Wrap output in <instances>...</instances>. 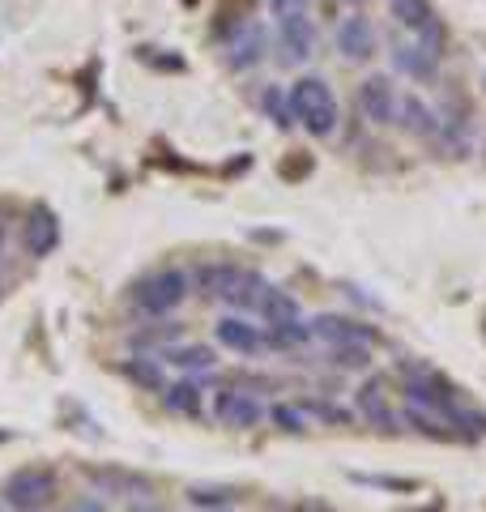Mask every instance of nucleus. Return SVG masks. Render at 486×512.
I'll list each match as a JSON object with an SVG mask.
<instances>
[{
	"instance_id": "1",
	"label": "nucleus",
	"mask_w": 486,
	"mask_h": 512,
	"mask_svg": "<svg viewBox=\"0 0 486 512\" xmlns=\"http://www.w3.org/2000/svg\"><path fill=\"white\" fill-rule=\"evenodd\" d=\"M286 103H290L295 124H303L312 137H333L337 133L342 111H337V94H333V86L324 82V77L307 73V77H299V82H290Z\"/></svg>"
},
{
	"instance_id": "2",
	"label": "nucleus",
	"mask_w": 486,
	"mask_h": 512,
	"mask_svg": "<svg viewBox=\"0 0 486 512\" xmlns=\"http://www.w3.org/2000/svg\"><path fill=\"white\" fill-rule=\"evenodd\" d=\"M188 291H192V278L184 274V269L167 265V269H154L150 278H141L128 299H133V308L141 316H167L188 299Z\"/></svg>"
},
{
	"instance_id": "3",
	"label": "nucleus",
	"mask_w": 486,
	"mask_h": 512,
	"mask_svg": "<svg viewBox=\"0 0 486 512\" xmlns=\"http://www.w3.org/2000/svg\"><path fill=\"white\" fill-rule=\"evenodd\" d=\"M56 500V470L52 466H22L0 483V504L9 512H43Z\"/></svg>"
},
{
	"instance_id": "4",
	"label": "nucleus",
	"mask_w": 486,
	"mask_h": 512,
	"mask_svg": "<svg viewBox=\"0 0 486 512\" xmlns=\"http://www.w3.org/2000/svg\"><path fill=\"white\" fill-rule=\"evenodd\" d=\"M261 286H265L261 274L239 269V265H209L201 274V291L222 299V303H231V308H252L256 295H261Z\"/></svg>"
},
{
	"instance_id": "5",
	"label": "nucleus",
	"mask_w": 486,
	"mask_h": 512,
	"mask_svg": "<svg viewBox=\"0 0 486 512\" xmlns=\"http://www.w3.org/2000/svg\"><path fill=\"white\" fill-rule=\"evenodd\" d=\"M214 338H218V346H222V350H231V355H248V359L269 355V350H273L269 329H256L252 320H248V316H239V312L218 316Z\"/></svg>"
},
{
	"instance_id": "6",
	"label": "nucleus",
	"mask_w": 486,
	"mask_h": 512,
	"mask_svg": "<svg viewBox=\"0 0 486 512\" xmlns=\"http://www.w3.org/2000/svg\"><path fill=\"white\" fill-rule=\"evenodd\" d=\"M354 99H359V111H363L367 124H376V128L397 124V103H401V94H397V86H393V77H388V73L363 77Z\"/></svg>"
},
{
	"instance_id": "7",
	"label": "nucleus",
	"mask_w": 486,
	"mask_h": 512,
	"mask_svg": "<svg viewBox=\"0 0 486 512\" xmlns=\"http://www.w3.org/2000/svg\"><path fill=\"white\" fill-rule=\"evenodd\" d=\"M312 325V338L324 342V346H376V325H367V320H354V316H316V320H307Z\"/></svg>"
},
{
	"instance_id": "8",
	"label": "nucleus",
	"mask_w": 486,
	"mask_h": 512,
	"mask_svg": "<svg viewBox=\"0 0 486 512\" xmlns=\"http://www.w3.org/2000/svg\"><path fill=\"white\" fill-rule=\"evenodd\" d=\"M354 410L359 419L376 431H397V414H393V393H388L384 376H367L359 389H354Z\"/></svg>"
},
{
	"instance_id": "9",
	"label": "nucleus",
	"mask_w": 486,
	"mask_h": 512,
	"mask_svg": "<svg viewBox=\"0 0 486 512\" xmlns=\"http://www.w3.org/2000/svg\"><path fill=\"white\" fill-rule=\"evenodd\" d=\"M18 235H22L26 256H35V261L52 256L56 244H60V218H56V210H52V205H30Z\"/></svg>"
},
{
	"instance_id": "10",
	"label": "nucleus",
	"mask_w": 486,
	"mask_h": 512,
	"mask_svg": "<svg viewBox=\"0 0 486 512\" xmlns=\"http://www.w3.org/2000/svg\"><path fill=\"white\" fill-rule=\"evenodd\" d=\"M214 414H218L222 427L252 431L256 423L265 419V406H261V397L248 393V389H218L214 393Z\"/></svg>"
},
{
	"instance_id": "11",
	"label": "nucleus",
	"mask_w": 486,
	"mask_h": 512,
	"mask_svg": "<svg viewBox=\"0 0 486 512\" xmlns=\"http://www.w3.org/2000/svg\"><path fill=\"white\" fill-rule=\"evenodd\" d=\"M376 47H380V35H376V22H371L367 13H354V18H346L337 26V52L346 60H371Z\"/></svg>"
},
{
	"instance_id": "12",
	"label": "nucleus",
	"mask_w": 486,
	"mask_h": 512,
	"mask_svg": "<svg viewBox=\"0 0 486 512\" xmlns=\"http://www.w3.org/2000/svg\"><path fill=\"white\" fill-rule=\"evenodd\" d=\"M278 39L282 52L290 60H312L316 56V26L307 13H290V18H278Z\"/></svg>"
},
{
	"instance_id": "13",
	"label": "nucleus",
	"mask_w": 486,
	"mask_h": 512,
	"mask_svg": "<svg viewBox=\"0 0 486 512\" xmlns=\"http://www.w3.org/2000/svg\"><path fill=\"white\" fill-rule=\"evenodd\" d=\"M252 312L265 320V329H278V325H290V320H299V299L282 291V286H261V295H256Z\"/></svg>"
},
{
	"instance_id": "14",
	"label": "nucleus",
	"mask_w": 486,
	"mask_h": 512,
	"mask_svg": "<svg viewBox=\"0 0 486 512\" xmlns=\"http://www.w3.org/2000/svg\"><path fill=\"white\" fill-rule=\"evenodd\" d=\"M397 124L405 128V133H414V137H435L440 133V116H435L423 99H414V94H405V99L397 103Z\"/></svg>"
},
{
	"instance_id": "15",
	"label": "nucleus",
	"mask_w": 486,
	"mask_h": 512,
	"mask_svg": "<svg viewBox=\"0 0 486 512\" xmlns=\"http://www.w3.org/2000/svg\"><path fill=\"white\" fill-rule=\"evenodd\" d=\"M388 13L397 18V26L414 30V35H423L427 26L440 22L435 18V9H431V0H388Z\"/></svg>"
},
{
	"instance_id": "16",
	"label": "nucleus",
	"mask_w": 486,
	"mask_h": 512,
	"mask_svg": "<svg viewBox=\"0 0 486 512\" xmlns=\"http://www.w3.org/2000/svg\"><path fill=\"white\" fill-rule=\"evenodd\" d=\"M201 384L197 380H175V384H167L162 389V402H167V410L171 414H188V419H197L201 414Z\"/></svg>"
},
{
	"instance_id": "17",
	"label": "nucleus",
	"mask_w": 486,
	"mask_h": 512,
	"mask_svg": "<svg viewBox=\"0 0 486 512\" xmlns=\"http://www.w3.org/2000/svg\"><path fill=\"white\" fill-rule=\"evenodd\" d=\"M265 56V35L256 26H248L243 30V35L231 43V52H226V64H231V69H248V64H256Z\"/></svg>"
},
{
	"instance_id": "18",
	"label": "nucleus",
	"mask_w": 486,
	"mask_h": 512,
	"mask_svg": "<svg viewBox=\"0 0 486 512\" xmlns=\"http://www.w3.org/2000/svg\"><path fill=\"white\" fill-rule=\"evenodd\" d=\"M162 359L175 363L180 372H209V367L218 363L209 346H171V350H162Z\"/></svg>"
},
{
	"instance_id": "19",
	"label": "nucleus",
	"mask_w": 486,
	"mask_h": 512,
	"mask_svg": "<svg viewBox=\"0 0 486 512\" xmlns=\"http://www.w3.org/2000/svg\"><path fill=\"white\" fill-rule=\"evenodd\" d=\"M405 423H414L418 436H431V440H457V431H448L452 423L440 419V414L423 410V406H405Z\"/></svg>"
},
{
	"instance_id": "20",
	"label": "nucleus",
	"mask_w": 486,
	"mask_h": 512,
	"mask_svg": "<svg viewBox=\"0 0 486 512\" xmlns=\"http://www.w3.org/2000/svg\"><path fill=\"white\" fill-rule=\"evenodd\" d=\"M124 376L128 380H137L141 389H150V393H162L167 389V380H162V367L154 359H128L124 363Z\"/></svg>"
},
{
	"instance_id": "21",
	"label": "nucleus",
	"mask_w": 486,
	"mask_h": 512,
	"mask_svg": "<svg viewBox=\"0 0 486 512\" xmlns=\"http://www.w3.org/2000/svg\"><path fill=\"white\" fill-rule=\"evenodd\" d=\"M393 52H397V69H405L410 77H423L427 82L435 73V56H427L423 47H393Z\"/></svg>"
},
{
	"instance_id": "22",
	"label": "nucleus",
	"mask_w": 486,
	"mask_h": 512,
	"mask_svg": "<svg viewBox=\"0 0 486 512\" xmlns=\"http://www.w3.org/2000/svg\"><path fill=\"white\" fill-rule=\"evenodd\" d=\"M188 504H197V508H209V512H218V508H231L235 504V491L231 487H188Z\"/></svg>"
},
{
	"instance_id": "23",
	"label": "nucleus",
	"mask_w": 486,
	"mask_h": 512,
	"mask_svg": "<svg viewBox=\"0 0 486 512\" xmlns=\"http://www.w3.org/2000/svg\"><path fill=\"white\" fill-rule=\"evenodd\" d=\"M269 419L278 431H286V436H303L307 431V414L299 406H290V402H278V406H269Z\"/></svg>"
},
{
	"instance_id": "24",
	"label": "nucleus",
	"mask_w": 486,
	"mask_h": 512,
	"mask_svg": "<svg viewBox=\"0 0 486 512\" xmlns=\"http://www.w3.org/2000/svg\"><path fill=\"white\" fill-rule=\"evenodd\" d=\"M261 107L269 111V116H273V124H278V128H290V124H295V116H290V103H286V90L269 86V90L261 94Z\"/></svg>"
},
{
	"instance_id": "25",
	"label": "nucleus",
	"mask_w": 486,
	"mask_h": 512,
	"mask_svg": "<svg viewBox=\"0 0 486 512\" xmlns=\"http://www.w3.org/2000/svg\"><path fill=\"white\" fill-rule=\"evenodd\" d=\"M333 363L346 372H367L371 367V346H333Z\"/></svg>"
},
{
	"instance_id": "26",
	"label": "nucleus",
	"mask_w": 486,
	"mask_h": 512,
	"mask_svg": "<svg viewBox=\"0 0 486 512\" xmlns=\"http://www.w3.org/2000/svg\"><path fill=\"white\" fill-rule=\"evenodd\" d=\"M273 18H290V13H307V0H269Z\"/></svg>"
},
{
	"instance_id": "27",
	"label": "nucleus",
	"mask_w": 486,
	"mask_h": 512,
	"mask_svg": "<svg viewBox=\"0 0 486 512\" xmlns=\"http://www.w3.org/2000/svg\"><path fill=\"white\" fill-rule=\"evenodd\" d=\"M64 512H107V504L99 500V495H81V500H73Z\"/></svg>"
},
{
	"instance_id": "28",
	"label": "nucleus",
	"mask_w": 486,
	"mask_h": 512,
	"mask_svg": "<svg viewBox=\"0 0 486 512\" xmlns=\"http://www.w3.org/2000/svg\"><path fill=\"white\" fill-rule=\"evenodd\" d=\"M128 512H167V508H158L154 500H137L133 508H128Z\"/></svg>"
},
{
	"instance_id": "29",
	"label": "nucleus",
	"mask_w": 486,
	"mask_h": 512,
	"mask_svg": "<svg viewBox=\"0 0 486 512\" xmlns=\"http://www.w3.org/2000/svg\"><path fill=\"white\" fill-rule=\"evenodd\" d=\"M350 5H363V0H350Z\"/></svg>"
},
{
	"instance_id": "30",
	"label": "nucleus",
	"mask_w": 486,
	"mask_h": 512,
	"mask_svg": "<svg viewBox=\"0 0 486 512\" xmlns=\"http://www.w3.org/2000/svg\"><path fill=\"white\" fill-rule=\"evenodd\" d=\"M0 512H9V508H5V504H0Z\"/></svg>"
},
{
	"instance_id": "31",
	"label": "nucleus",
	"mask_w": 486,
	"mask_h": 512,
	"mask_svg": "<svg viewBox=\"0 0 486 512\" xmlns=\"http://www.w3.org/2000/svg\"><path fill=\"white\" fill-rule=\"evenodd\" d=\"M218 512H231V508H218Z\"/></svg>"
}]
</instances>
